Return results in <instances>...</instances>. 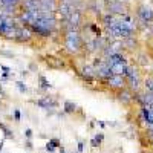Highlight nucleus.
I'll return each instance as SVG.
<instances>
[{
  "label": "nucleus",
  "mask_w": 153,
  "mask_h": 153,
  "mask_svg": "<svg viewBox=\"0 0 153 153\" xmlns=\"http://www.w3.org/2000/svg\"><path fill=\"white\" fill-rule=\"evenodd\" d=\"M57 6H58L57 0H40V9L55 12L57 11Z\"/></svg>",
  "instance_id": "ddd939ff"
},
{
  "label": "nucleus",
  "mask_w": 153,
  "mask_h": 153,
  "mask_svg": "<svg viewBox=\"0 0 153 153\" xmlns=\"http://www.w3.org/2000/svg\"><path fill=\"white\" fill-rule=\"evenodd\" d=\"M106 84H107V87L112 89V91H117V92L121 91V89H124V87H127L126 78L121 76V75H112L110 78L106 80Z\"/></svg>",
  "instance_id": "423d86ee"
},
{
  "label": "nucleus",
  "mask_w": 153,
  "mask_h": 153,
  "mask_svg": "<svg viewBox=\"0 0 153 153\" xmlns=\"http://www.w3.org/2000/svg\"><path fill=\"white\" fill-rule=\"evenodd\" d=\"M123 2H124V0H123Z\"/></svg>",
  "instance_id": "c756f323"
},
{
  "label": "nucleus",
  "mask_w": 153,
  "mask_h": 153,
  "mask_svg": "<svg viewBox=\"0 0 153 153\" xmlns=\"http://www.w3.org/2000/svg\"><path fill=\"white\" fill-rule=\"evenodd\" d=\"M144 86H146V91L153 92V75L146 76V80H144Z\"/></svg>",
  "instance_id": "a211bd4d"
},
{
  "label": "nucleus",
  "mask_w": 153,
  "mask_h": 153,
  "mask_svg": "<svg viewBox=\"0 0 153 153\" xmlns=\"http://www.w3.org/2000/svg\"><path fill=\"white\" fill-rule=\"evenodd\" d=\"M31 38H32V31L28 26H17L14 40H17L20 43H26V42L31 40Z\"/></svg>",
  "instance_id": "0eeeda50"
},
{
  "label": "nucleus",
  "mask_w": 153,
  "mask_h": 153,
  "mask_svg": "<svg viewBox=\"0 0 153 153\" xmlns=\"http://www.w3.org/2000/svg\"><path fill=\"white\" fill-rule=\"evenodd\" d=\"M80 76H81L84 81H92L95 76H97L95 68H94L92 65H84V66L81 68V71H80Z\"/></svg>",
  "instance_id": "9b49d317"
},
{
  "label": "nucleus",
  "mask_w": 153,
  "mask_h": 153,
  "mask_svg": "<svg viewBox=\"0 0 153 153\" xmlns=\"http://www.w3.org/2000/svg\"><path fill=\"white\" fill-rule=\"evenodd\" d=\"M46 152H48V153H54V152H55V147H52V146L48 143V144H46Z\"/></svg>",
  "instance_id": "393cba45"
},
{
  "label": "nucleus",
  "mask_w": 153,
  "mask_h": 153,
  "mask_svg": "<svg viewBox=\"0 0 153 153\" xmlns=\"http://www.w3.org/2000/svg\"><path fill=\"white\" fill-rule=\"evenodd\" d=\"M126 71H127V63H112V65H110L112 75H121V76H124Z\"/></svg>",
  "instance_id": "f8f14e48"
},
{
  "label": "nucleus",
  "mask_w": 153,
  "mask_h": 153,
  "mask_svg": "<svg viewBox=\"0 0 153 153\" xmlns=\"http://www.w3.org/2000/svg\"><path fill=\"white\" fill-rule=\"evenodd\" d=\"M48 143L52 146V147H55V149H60V147H61V143H60V139H58V138H52V139H49Z\"/></svg>",
  "instance_id": "412c9836"
},
{
  "label": "nucleus",
  "mask_w": 153,
  "mask_h": 153,
  "mask_svg": "<svg viewBox=\"0 0 153 153\" xmlns=\"http://www.w3.org/2000/svg\"><path fill=\"white\" fill-rule=\"evenodd\" d=\"M104 6H106L107 14H112V16L121 17V16L129 14V6L123 0H106Z\"/></svg>",
  "instance_id": "f03ea898"
},
{
  "label": "nucleus",
  "mask_w": 153,
  "mask_h": 153,
  "mask_svg": "<svg viewBox=\"0 0 153 153\" xmlns=\"http://www.w3.org/2000/svg\"><path fill=\"white\" fill-rule=\"evenodd\" d=\"M2 149H3V141H0V152H2Z\"/></svg>",
  "instance_id": "cd10ccee"
},
{
  "label": "nucleus",
  "mask_w": 153,
  "mask_h": 153,
  "mask_svg": "<svg viewBox=\"0 0 153 153\" xmlns=\"http://www.w3.org/2000/svg\"><path fill=\"white\" fill-rule=\"evenodd\" d=\"M25 147H26V150H32V143H31V139H26V141H25Z\"/></svg>",
  "instance_id": "b1692460"
},
{
  "label": "nucleus",
  "mask_w": 153,
  "mask_h": 153,
  "mask_svg": "<svg viewBox=\"0 0 153 153\" xmlns=\"http://www.w3.org/2000/svg\"><path fill=\"white\" fill-rule=\"evenodd\" d=\"M74 11H75V8H74L72 5H69L68 2H65V0H63V2H60V3H58V6H57V11H55V12H58V14L61 16V19H68Z\"/></svg>",
  "instance_id": "9d476101"
},
{
  "label": "nucleus",
  "mask_w": 153,
  "mask_h": 153,
  "mask_svg": "<svg viewBox=\"0 0 153 153\" xmlns=\"http://www.w3.org/2000/svg\"><path fill=\"white\" fill-rule=\"evenodd\" d=\"M14 120H16V123H20V120H22V115H20V110L19 109H14Z\"/></svg>",
  "instance_id": "4be33fe9"
},
{
  "label": "nucleus",
  "mask_w": 153,
  "mask_h": 153,
  "mask_svg": "<svg viewBox=\"0 0 153 153\" xmlns=\"http://www.w3.org/2000/svg\"><path fill=\"white\" fill-rule=\"evenodd\" d=\"M22 0H0V8H6V6H17Z\"/></svg>",
  "instance_id": "f3484780"
},
{
  "label": "nucleus",
  "mask_w": 153,
  "mask_h": 153,
  "mask_svg": "<svg viewBox=\"0 0 153 153\" xmlns=\"http://www.w3.org/2000/svg\"><path fill=\"white\" fill-rule=\"evenodd\" d=\"M136 16L139 17V20H141L143 23H152L153 22V9L147 5H139L136 8Z\"/></svg>",
  "instance_id": "39448f33"
},
{
  "label": "nucleus",
  "mask_w": 153,
  "mask_h": 153,
  "mask_svg": "<svg viewBox=\"0 0 153 153\" xmlns=\"http://www.w3.org/2000/svg\"><path fill=\"white\" fill-rule=\"evenodd\" d=\"M25 136H26V139H31L32 138V130L31 129H26V130H25Z\"/></svg>",
  "instance_id": "a878e982"
},
{
  "label": "nucleus",
  "mask_w": 153,
  "mask_h": 153,
  "mask_svg": "<svg viewBox=\"0 0 153 153\" xmlns=\"http://www.w3.org/2000/svg\"><path fill=\"white\" fill-rule=\"evenodd\" d=\"M35 104H37L38 107L45 109V110H48V109H55V107L58 106V103H57V101L51 97V95H46V97H43V98H40V100H37Z\"/></svg>",
  "instance_id": "6e6552de"
},
{
  "label": "nucleus",
  "mask_w": 153,
  "mask_h": 153,
  "mask_svg": "<svg viewBox=\"0 0 153 153\" xmlns=\"http://www.w3.org/2000/svg\"><path fill=\"white\" fill-rule=\"evenodd\" d=\"M58 150H60V153H68V152H66V149H65V147H63V146H61V147H60Z\"/></svg>",
  "instance_id": "bb28decb"
},
{
  "label": "nucleus",
  "mask_w": 153,
  "mask_h": 153,
  "mask_svg": "<svg viewBox=\"0 0 153 153\" xmlns=\"http://www.w3.org/2000/svg\"><path fill=\"white\" fill-rule=\"evenodd\" d=\"M152 74H153V69H152Z\"/></svg>",
  "instance_id": "c85d7f7f"
},
{
  "label": "nucleus",
  "mask_w": 153,
  "mask_h": 153,
  "mask_svg": "<svg viewBox=\"0 0 153 153\" xmlns=\"http://www.w3.org/2000/svg\"><path fill=\"white\" fill-rule=\"evenodd\" d=\"M63 110H65V113H75L76 112V104L74 103V101L66 100L65 103H63Z\"/></svg>",
  "instance_id": "4468645a"
},
{
  "label": "nucleus",
  "mask_w": 153,
  "mask_h": 153,
  "mask_svg": "<svg viewBox=\"0 0 153 153\" xmlns=\"http://www.w3.org/2000/svg\"><path fill=\"white\" fill-rule=\"evenodd\" d=\"M38 86H40V89H43V91H48V89L52 87V84L49 83V80L43 75H38Z\"/></svg>",
  "instance_id": "2eb2a0df"
},
{
  "label": "nucleus",
  "mask_w": 153,
  "mask_h": 153,
  "mask_svg": "<svg viewBox=\"0 0 153 153\" xmlns=\"http://www.w3.org/2000/svg\"><path fill=\"white\" fill-rule=\"evenodd\" d=\"M76 152H78V153H83L84 152V143L83 141H80L78 144H76Z\"/></svg>",
  "instance_id": "5701e85b"
},
{
  "label": "nucleus",
  "mask_w": 153,
  "mask_h": 153,
  "mask_svg": "<svg viewBox=\"0 0 153 153\" xmlns=\"http://www.w3.org/2000/svg\"><path fill=\"white\" fill-rule=\"evenodd\" d=\"M133 97L135 95L132 94V91H130V89H127V87H124V89H121V91L117 92V98H118L120 103H123V104H130L133 101Z\"/></svg>",
  "instance_id": "1a4fd4ad"
},
{
  "label": "nucleus",
  "mask_w": 153,
  "mask_h": 153,
  "mask_svg": "<svg viewBox=\"0 0 153 153\" xmlns=\"http://www.w3.org/2000/svg\"><path fill=\"white\" fill-rule=\"evenodd\" d=\"M103 139H104V133H98V135H95V136L91 139V146H92L94 149L100 147V144L103 143Z\"/></svg>",
  "instance_id": "dca6fc26"
},
{
  "label": "nucleus",
  "mask_w": 153,
  "mask_h": 153,
  "mask_svg": "<svg viewBox=\"0 0 153 153\" xmlns=\"http://www.w3.org/2000/svg\"><path fill=\"white\" fill-rule=\"evenodd\" d=\"M16 86H17V89H19V91H20L22 94H26V92H28V86L25 84L23 81H17V83H16Z\"/></svg>",
  "instance_id": "aec40b11"
},
{
  "label": "nucleus",
  "mask_w": 153,
  "mask_h": 153,
  "mask_svg": "<svg viewBox=\"0 0 153 153\" xmlns=\"http://www.w3.org/2000/svg\"><path fill=\"white\" fill-rule=\"evenodd\" d=\"M126 83H127V89L130 91H138L139 89V83H141V76H139V72L135 66H127V71H126Z\"/></svg>",
  "instance_id": "7ed1b4c3"
},
{
  "label": "nucleus",
  "mask_w": 153,
  "mask_h": 153,
  "mask_svg": "<svg viewBox=\"0 0 153 153\" xmlns=\"http://www.w3.org/2000/svg\"><path fill=\"white\" fill-rule=\"evenodd\" d=\"M84 46V40L80 31H66L65 32V48L71 54H78Z\"/></svg>",
  "instance_id": "f257e3e1"
},
{
  "label": "nucleus",
  "mask_w": 153,
  "mask_h": 153,
  "mask_svg": "<svg viewBox=\"0 0 153 153\" xmlns=\"http://www.w3.org/2000/svg\"><path fill=\"white\" fill-rule=\"evenodd\" d=\"M43 61H45V65L51 69H66V61L60 58V57H55V55H45L43 57Z\"/></svg>",
  "instance_id": "20e7f679"
},
{
  "label": "nucleus",
  "mask_w": 153,
  "mask_h": 153,
  "mask_svg": "<svg viewBox=\"0 0 153 153\" xmlns=\"http://www.w3.org/2000/svg\"><path fill=\"white\" fill-rule=\"evenodd\" d=\"M0 130H3V133H5V138H9V139H14V133H12L8 127L3 124V123H0Z\"/></svg>",
  "instance_id": "6ab92c4d"
}]
</instances>
